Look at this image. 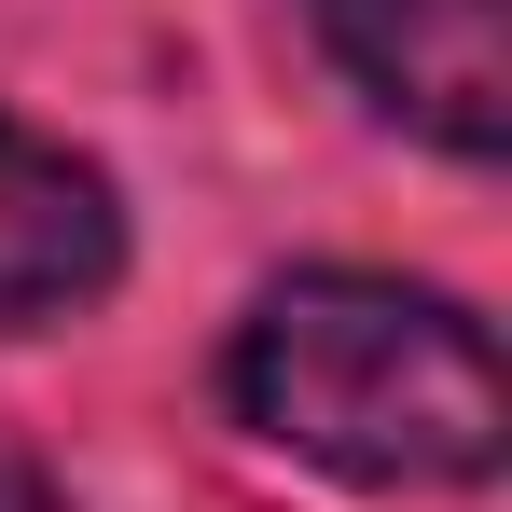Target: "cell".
I'll return each mask as SVG.
<instances>
[{"label": "cell", "mask_w": 512, "mask_h": 512, "mask_svg": "<svg viewBox=\"0 0 512 512\" xmlns=\"http://www.w3.org/2000/svg\"><path fill=\"white\" fill-rule=\"evenodd\" d=\"M222 402L333 471V485H388V499H457L499 485L512 457V374L471 305H443L416 277L374 263H291L263 277L236 346H222Z\"/></svg>", "instance_id": "6da1fadb"}, {"label": "cell", "mask_w": 512, "mask_h": 512, "mask_svg": "<svg viewBox=\"0 0 512 512\" xmlns=\"http://www.w3.org/2000/svg\"><path fill=\"white\" fill-rule=\"evenodd\" d=\"M333 70L429 153L499 167L512 153V14L499 0H305Z\"/></svg>", "instance_id": "7a4b0ae2"}, {"label": "cell", "mask_w": 512, "mask_h": 512, "mask_svg": "<svg viewBox=\"0 0 512 512\" xmlns=\"http://www.w3.org/2000/svg\"><path fill=\"white\" fill-rule=\"evenodd\" d=\"M125 277V208H111V180L70 153V139H42V125H14L0 111V333H28V319H70Z\"/></svg>", "instance_id": "3957f363"}]
</instances>
